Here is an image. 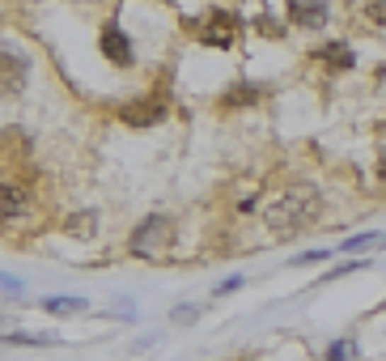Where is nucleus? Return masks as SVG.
I'll list each match as a JSON object with an SVG mask.
<instances>
[{"instance_id": "1", "label": "nucleus", "mask_w": 386, "mask_h": 361, "mask_svg": "<svg viewBox=\"0 0 386 361\" xmlns=\"http://www.w3.org/2000/svg\"><path fill=\"white\" fill-rule=\"evenodd\" d=\"M314 191H289V196H280V200H272L268 204V230L272 234H297L310 217H314Z\"/></svg>"}, {"instance_id": "2", "label": "nucleus", "mask_w": 386, "mask_h": 361, "mask_svg": "<svg viewBox=\"0 0 386 361\" xmlns=\"http://www.w3.org/2000/svg\"><path fill=\"white\" fill-rule=\"evenodd\" d=\"M170 234H174L170 217H144V221L132 230V238H127V251H132V255H140V260H149V255H161V251L170 247Z\"/></svg>"}, {"instance_id": "3", "label": "nucleus", "mask_w": 386, "mask_h": 361, "mask_svg": "<svg viewBox=\"0 0 386 361\" xmlns=\"http://www.w3.org/2000/svg\"><path fill=\"white\" fill-rule=\"evenodd\" d=\"M234 30H238V13L234 9H212L204 30H200V43L204 47H234Z\"/></svg>"}, {"instance_id": "4", "label": "nucleus", "mask_w": 386, "mask_h": 361, "mask_svg": "<svg viewBox=\"0 0 386 361\" xmlns=\"http://www.w3.org/2000/svg\"><path fill=\"white\" fill-rule=\"evenodd\" d=\"M102 55L115 64V68H132V43H127V34H123V26H119V17H106V26H102Z\"/></svg>"}, {"instance_id": "5", "label": "nucleus", "mask_w": 386, "mask_h": 361, "mask_svg": "<svg viewBox=\"0 0 386 361\" xmlns=\"http://www.w3.org/2000/svg\"><path fill=\"white\" fill-rule=\"evenodd\" d=\"M327 4H306V0H289L285 4V17L293 21V26H306V30H314V26H323L327 21Z\"/></svg>"}, {"instance_id": "6", "label": "nucleus", "mask_w": 386, "mask_h": 361, "mask_svg": "<svg viewBox=\"0 0 386 361\" xmlns=\"http://www.w3.org/2000/svg\"><path fill=\"white\" fill-rule=\"evenodd\" d=\"M319 60L331 64V68H353V64H357L353 47H344V43H327V47H319Z\"/></svg>"}, {"instance_id": "7", "label": "nucleus", "mask_w": 386, "mask_h": 361, "mask_svg": "<svg viewBox=\"0 0 386 361\" xmlns=\"http://www.w3.org/2000/svg\"><path fill=\"white\" fill-rule=\"evenodd\" d=\"M21 213H25V187L8 179L4 183V221H17Z\"/></svg>"}, {"instance_id": "8", "label": "nucleus", "mask_w": 386, "mask_h": 361, "mask_svg": "<svg viewBox=\"0 0 386 361\" xmlns=\"http://www.w3.org/2000/svg\"><path fill=\"white\" fill-rule=\"evenodd\" d=\"M21 72H25V60H21V51L4 47V89H21Z\"/></svg>"}, {"instance_id": "9", "label": "nucleus", "mask_w": 386, "mask_h": 361, "mask_svg": "<svg viewBox=\"0 0 386 361\" xmlns=\"http://www.w3.org/2000/svg\"><path fill=\"white\" fill-rule=\"evenodd\" d=\"M123 115H127V123H157L161 119V102H140V106H127Z\"/></svg>"}, {"instance_id": "10", "label": "nucleus", "mask_w": 386, "mask_h": 361, "mask_svg": "<svg viewBox=\"0 0 386 361\" xmlns=\"http://www.w3.org/2000/svg\"><path fill=\"white\" fill-rule=\"evenodd\" d=\"M42 311L47 315H81L85 311V298H47Z\"/></svg>"}, {"instance_id": "11", "label": "nucleus", "mask_w": 386, "mask_h": 361, "mask_svg": "<svg viewBox=\"0 0 386 361\" xmlns=\"http://www.w3.org/2000/svg\"><path fill=\"white\" fill-rule=\"evenodd\" d=\"M353 357H357V345H353V340H336L323 361H353Z\"/></svg>"}, {"instance_id": "12", "label": "nucleus", "mask_w": 386, "mask_h": 361, "mask_svg": "<svg viewBox=\"0 0 386 361\" xmlns=\"http://www.w3.org/2000/svg\"><path fill=\"white\" fill-rule=\"evenodd\" d=\"M374 243H382V234H374V230H370V234H357V238H348V243H340L336 251H361V247H374Z\"/></svg>"}, {"instance_id": "13", "label": "nucleus", "mask_w": 386, "mask_h": 361, "mask_svg": "<svg viewBox=\"0 0 386 361\" xmlns=\"http://www.w3.org/2000/svg\"><path fill=\"white\" fill-rule=\"evenodd\" d=\"M4 345H34V349H42V345H47V336H30V332H8V336H4Z\"/></svg>"}, {"instance_id": "14", "label": "nucleus", "mask_w": 386, "mask_h": 361, "mask_svg": "<svg viewBox=\"0 0 386 361\" xmlns=\"http://www.w3.org/2000/svg\"><path fill=\"white\" fill-rule=\"evenodd\" d=\"M255 98H259V94H255L251 85H238L234 94H225V106H238V102H255Z\"/></svg>"}, {"instance_id": "15", "label": "nucleus", "mask_w": 386, "mask_h": 361, "mask_svg": "<svg viewBox=\"0 0 386 361\" xmlns=\"http://www.w3.org/2000/svg\"><path fill=\"white\" fill-rule=\"evenodd\" d=\"M365 268V260H348V264H336L331 272H327V281H336V277H353V272H361Z\"/></svg>"}, {"instance_id": "16", "label": "nucleus", "mask_w": 386, "mask_h": 361, "mask_svg": "<svg viewBox=\"0 0 386 361\" xmlns=\"http://www.w3.org/2000/svg\"><path fill=\"white\" fill-rule=\"evenodd\" d=\"M195 315H200V306H195V302H187V306H174V311H170V319H174V323H195Z\"/></svg>"}, {"instance_id": "17", "label": "nucleus", "mask_w": 386, "mask_h": 361, "mask_svg": "<svg viewBox=\"0 0 386 361\" xmlns=\"http://www.w3.org/2000/svg\"><path fill=\"white\" fill-rule=\"evenodd\" d=\"M242 285H246V281H242V277H229V281H221V285H217V289H212V298H229V294H238V289H242Z\"/></svg>"}, {"instance_id": "18", "label": "nucleus", "mask_w": 386, "mask_h": 361, "mask_svg": "<svg viewBox=\"0 0 386 361\" xmlns=\"http://www.w3.org/2000/svg\"><path fill=\"white\" fill-rule=\"evenodd\" d=\"M4 298H21V281L13 272H4Z\"/></svg>"}, {"instance_id": "19", "label": "nucleus", "mask_w": 386, "mask_h": 361, "mask_svg": "<svg viewBox=\"0 0 386 361\" xmlns=\"http://www.w3.org/2000/svg\"><path fill=\"white\" fill-rule=\"evenodd\" d=\"M365 13H370L374 26H386V4H365Z\"/></svg>"}, {"instance_id": "20", "label": "nucleus", "mask_w": 386, "mask_h": 361, "mask_svg": "<svg viewBox=\"0 0 386 361\" xmlns=\"http://www.w3.org/2000/svg\"><path fill=\"white\" fill-rule=\"evenodd\" d=\"M336 251H306V255H297L293 264H314V260H331Z\"/></svg>"}, {"instance_id": "21", "label": "nucleus", "mask_w": 386, "mask_h": 361, "mask_svg": "<svg viewBox=\"0 0 386 361\" xmlns=\"http://www.w3.org/2000/svg\"><path fill=\"white\" fill-rule=\"evenodd\" d=\"M68 234H93V221H68Z\"/></svg>"}, {"instance_id": "22", "label": "nucleus", "mask_w": 386, "mask_h": 361, "mask_svg": "<svg viewBox=\"0 0 386 361\" xmlns=\"http://www.w3.org/2000/svg\"><path fill=\"white\" fill-rule=\"evenodd\" d=\"M378 179H382V187H386V153H382V162H378Z\"/></svg>"}]
</instances>
